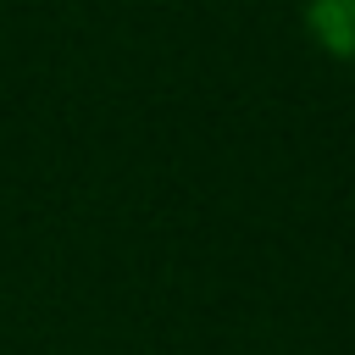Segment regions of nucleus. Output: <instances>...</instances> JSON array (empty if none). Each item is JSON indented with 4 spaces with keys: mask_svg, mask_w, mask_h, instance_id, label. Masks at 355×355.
<instances>
[{
    "mask_svg": "<svg viewBox=\"0 0 355 355\" xmlns=\"http://www.w3.org/2000/svg\"><path fill=\"white\" fill-rule=\"evenodd\" d=\"M305 33L333 61H355V0H305Z\"/></svg>",
    "mask_w": 355,
    "mask_h": 355,
    "instance_id": "1",
    "label": "nucleus"
}]
</instances>
